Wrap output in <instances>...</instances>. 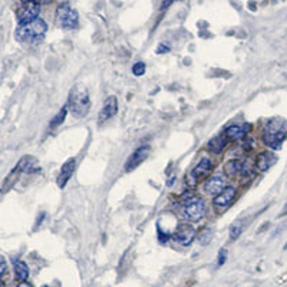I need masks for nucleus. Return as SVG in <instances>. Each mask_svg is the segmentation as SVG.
Returning a JSON list of instances; mask_svg holds the SVG:
<instances>
[{
  "mask_svg": "<svg viewBox=\"0 0 287 287\" xmlns=\"http://www.w3.org/2000/svg\"><path fill=\"white\" fill-rule=\"evenodd\" d=\"M46 32H47L46 22L43 19L37 18L33 22H29L25 25H18L15 36L22 43H39L43 40Z\"/></svg>",
  "mask_w": 287,
  "mask_h": 287,
  "instance_id": "f257e3e1",
  "label": "nucleus"
},
{
  "mask_svg": "<svg viewBox=\"0 0 287 287\" xmlns=\"http://www.w3.org/2000/svg\"><path fill=\"white\" fill-rule=\"evenodd\" d=\"M89 92L86 89V86L83 85L73 86L69 92V99H68V108L72 112V115L76 118L85 117L89 112Z\"/></svg>",
  "mask_w": 287,
  "mask_h": 287,
  "instance_id": "f03ea898",
  "label": "nucleus"
},
{
  "mask_svg": "<svg viewBox=\"0 0 287 287\" xmlns=\"http://www.w3.org/2000/svg\"><path fill=\"white\" fill-rule=\"evenodd\" d=\"M286 136L287 125L283 119H271L263 129V141L273 150H280Z\"/></svg>",
  "mask_w": 287,
  "mask_h": 287,
  "instance_id": "7ed1b4c3",
  "label": "nucleus"
},
{
  "mask_svg": "<svg viewBox=\"0 0 287 287\" xmlns=\"http://www.w3.org/2000/svg\"><path fill=\"white\" fill-rule=\"evenodd\" d=\"M56 22L62 29H75L78 26L79 22V16L78 12L71 8L68 3H62L58 9H56Z\"/></svg>",
  "mask_w": 287,
  "mask_h": 287,
  "instance_id": "20e7f679",
  "label": "nucleus"
},
{
  "mask_svg": "<svg viewBox=\"0 0 287 287\" xmlns=\"http://www.w3.org/2000/svg\"><path fill=\"white\" fill-rule=\"evenodd\" d=\"M206 214V201L203 198H193L184 208V215L189 221H200Z\"/></svg>",
  "mask_w": 287,
  "mask_h": 287,
  "instance_id": "39448f33",
  "label": "nucleus"
},
{
  "mask_svg": "<svg viewBox=\"0 0 287 287\" xmlns=\"http://www.w3.org/2000/svg\"><path fill=\"white\" fill-rule=\"evenodd\" d=\"M39 12H40V5L25 2V5L18 12L19 25H25V23L36 20V19L39 18Z\"/></svg>",
  "mask_w": 287,
  "mask_h": 287,
  "instance_id": "423d86ee",
  "label": "nucleus"
},
{
  "mask_svg": "<svg viewBox=\"0 0 287 287\" xmlns=\"http://www.w3.org/2000/svg\"><path fill=\"white\" fill-rule=\"evenodd\" d=\"M211 168H213L211 161H210L208 158H203V160L197 164V167L193 170L191 175H188L189 185L194 187V185L197 184V181H201V179H204L206 177H208V174H210Z\"/></svg>",
  "mask_w": 287,
  "mask_h": 287,
  "instance_id": "0eeeda50",
  "label": "nucleus"
},
{
  "mask_svg": "<svg viewBox=\"0 0 287 287\" xmlns=\"http://www.w3.org/2000/svg\"><path fill=\"white\" fill-rule=\"evenodd\" d=\"M174 238L182 244V246H189L193 240L196 238V230L194 227L189 224H178L175 227V231H174Z\"/></svg>",
  "mask_w": 287,
  "mask_h": 287,
  "instance_id": "6e6552de",
  "label": "nucleus"
},
{
  "mask_svg": "<svg viewBox=\"0 0 287 287\" xmlns=\"http://www.w3.org/2000/svg\"><path fill=\"white\" fill-rule=\"evenodd\" d=\"M150 151H151V148H150L148 145L139 147V148L128 158V161H126L125 164V171H132L135 170V168H138V167L148 158Z\"/></svg>",
  "mask_w": 287,
  "mask_h": 287,
  "instance_id": "1a4fd4ad",
  "label": "nucleus"
},
{
  "mask_svg": "<svg viewBox=\"0 0 287 287\" xmlns=\"http://www.w3.org/2000/svg\"><path fill=\"white\" fill-rule=\"evenodd\" d=\"M225 188V179L221 175H213L207 179L204 189L210 196H218Z\"/></svg>",
  "mask_w": 287,
  "mask_h": 287,
  "instance_id": "9d476101",
  "label": "nucleus"
},
{
  "mask_svg": "<svg viewBox=\"0 0 287 287\" xmlns=\"http://www.w3.org/2000/svg\"><path fill=\"white\" fill-rule=\"evenodd\" d=\"M16 167H18L19 171L26 172V174H36V172L40 171V164H39V161L36 160L35 157H32V155L23 157V158L19 161Z\"/></svg>",
  "mask_w": 287,
  "mask_h": 287,
  "instance_id": "9b49d317",
  "label": "nucleus"
},
{
  "mask_svg": "<svg viewBox=\"0 0 287 287\" xmlns=\"http://www.w3.org/2000/svg\"><path fill=\"white\" fill-rule=\"evenodd\" d=\"M118 111V101L115 97H109V98L105 101L104 107L101 109V114H99V121L101 122H105L108 119L114 117L117 114Z\"/></svg>",
  "mask_w": 287,
  "mask_h": 287,
  "instance_id": "f8f14e48",
  "label": "nucleus"
},
{
  "mask_svg": "<svg viewBox=\"0 0 287 287\" xmlns=\"http://www.w3.org/2000/svg\"><path fill=\"white\" fill-rule=\"evenodd\" d=\"M234 197H235V188L234 187H225L218 196H215L214 204L215 207L220 208H225L233 203Z\"/></svg>",
  "mask_w": 287,
  "mask_h": 287,
  "instance_id": "ddd939ff",
  "label": "nucleus"
},
{
  "mask_svg": "<svg viewBox=\"0 0 287 287\" xmlns=\"http://www.w3.org/2000/svg\"><path fill=\"white\" fill-rule=\"evenodd\" d=\"M75 165H76V161H75L73 158L68 160V161L63 164L61 174H59V177H58V187H59V188H63V187L68 184V181H69L72 174H73V171H75Z\"/></svg>",
  "mask_w": 287,
  "mask_h": 287,
  "instance_id": "4468645a",
  "label": "nucleus"
},
{
  "mask_svg": "<svg viewBox=\"0 0 287 287\" xmlns=\"http://www.w3.org/2000/svg\"><path fill=\"white\" fill-rule=\"evenodd\" d=\"M249 129H250V125H249V124L231 125L225 129V136H227V139H230V141H238V139H242L243 136H246V134L249 132Z\"/></svg>",
  "mask_w": 287,
  "mask_h": 287,
  "instance_id": "2eb2a0df",
  "label": "nucleus"
},
{
  "mask_svg": "<svg viewBox=\"0 0 287 287\" xmlns=\"http://www.w3.org/2000/svg\"><path fill=\"white\" fill-rule=\"evenodd\" d=\"M276 161H277L276 155H273L271 153H263L257 158V170L264 172V171L269 170L270 167H273Z\"/></svg>",
  "mask_w": 287,
  "mask_h": 287,
  "instance_id": "dca6fc26",
  "label": "nucleus"
},
{
  "mask_svg": "<svg viewBox=\"0 0 287 287\" xmlns=\"http://www.w3.org/2000/svg\"><path fill=\"white\" fill-rule=\"evenodd\" d=\"M225 144H227V136L225 135H217L213 139H210L208 150L213 151L214 154H220L225 148Z\"/></svg>",
  "mask_w": 287,
  "mask_h": 287,
  "instance_id": "f3484780",
  "label": "nucleus"
},
{
  "mask_svg": "<svg viewBox=\"0 0 287 287\" xmlns=\"http://www.w3.org/2000/svg\"><path fill=\"white\" fill-rule=\"evenodd\" d=\"M13 269H15V274L20 281H26L29 277V267L25 261L15 260L13 261Z\"/></svg>",
  "mask_w": 287,
  "mask_h": 287,
  "instance_id": "a211bd4d",
  "label": "nucleus"
},
{
  "mask_svg": "<svg viewBox=\"0 0 287 287\" xmlns=\"http://www.w3.org/2000/svg\"><path fill=\"white\" fill-rule=\"evenodd\" d=\"M243 168V164L238 160H231L224 165V172L228 178H234Z\"/></svg>",
  "mask_w": 287,
  "mask_h": 287,
  "instance_id": "6ab92c4d",
  "label": "nucleus"
},
{
  "mask_svg": "<svg viewBox=\"0 0 287 287\" xmlns=\"http://www.w3.org/2000/svg\"><path fill=\"white\" fill-rule=\"evenodd\" d=\"M244 221H235L231 227H230V237L231 238H238L240 237V234L243 233V230H244V224H243Z\"/></svg>",
  "mask_w": 287,
  "mask_h": 287,
  "instance_id": "aec40b11",
  "label": "nucleus"
},
{
  "mask_svg": "<svg viewBox=\"0 0 287 287\" xmlns=\"http://www.w3.org/2000/svg\"><path fill=\"white\" fill-rule=\"evenodd\" d=\"M211 238H213V231H211V228H210V227H206L204 230H201V231H200L198 240H200V243H201L203 246H207L208 243L211 242Z\"/></svg>",
  "mask_w": 287,
  "mask_h": 287,
  "instance_id": "412c9836",
  "label": "nucleus"
},
{
  "mask_svg": "<svg viewBox=\"0 0 287 287\" xmlns=\"http://www.w3.org/2000/svg\"><path fill=\"white\" fill-rule=\"evenodd\" d=\"M68 109H69V108H68V105H66V107H63L62 109L59 111V114H58V115H56V117L52 119V122H51V126H52V128H55V126H58V125H61V124H62L63 119H65V117H66V112H68Z\"/></svg>",
  "mask_w": 287,
  "mask_h": 287,
  "instance_id": "4be33fe9",
  "label": "nucleus"
},
{
  "mask_svg": "<svg viewBox=\"0 0 287 287\" xmlns=\"http://www.w3.org/2000/svg\"><path fill=\"white\" fill-rule=\"evenodd\" d=\"M132 73H134L135 76H142L144 73H145V63L144 62H136L132 66Z\"/></svg>",
  "mask_w": 287,
  "mask_h": 287,
  "instance_id": "5701e85b",
  "label": "nucleus"
},
{
  "mask_svg": "<svg viewBox=\"0 0 287 287\" xmlns=\"http://www.w3.org/2000/svg\"><path fill=\"white\" fill-rule=\"evenodd\" d=\"M175 2H178V0H162L161 3V10H165L170 8L172 3H175Z\"/></svg>",
  "mask_w": 287,
  "mask_h": 287,
  "instance_id": "b1692460",
  "label": "nucleus"
},
{
  "mask_svg": "<svg viewBox=\"0 0 287 287\" xmlns=\"http://www.w3.org/2000/svg\"><path fill=\"white\" fill-rule=\"evenodd\" d=\"M225 257H227V251L220 250V256H218V266H223V263L225 261Z\"/></svg>",
  "mask_w": 287,
  "mask_h": 287,
  "instance_id": "393cba45",
  "label": "nucleus"
},
{
  "mask_svg": "<svg viewBox=\"0 0 287 287\" xmlns=\"http://www.w3.org/2000/svg\"><path fill=\"white\" fill-rule=\"evenodd\" d=\"M0 263H2V270H0V274H2V276H5V273H6V260H5V257H2Z\"/></svg>",
  "mask_w": 287,
  "mask_h": 287,
  "instance_id": "a878e982",
  "label": "nucleus"
},
{
  "mask_svg": "<svg viewBox=\"0 0 287 287\" xmlns=\"http://www.w3.org/2000/svg\"><path fill=\"white\" fill-rule=\"evenodd\" d=\"M23 2H27V3H36V5H42V3H47L51 0H23Z\"/></svg>",
  "mask_w": 287,
  "mask_h": 287,
  "instance_id": "bb28decb",
  "label": "nucleus"
},
{
  "mask_svg": "<svg viewBox=\"0 0 287 287\" xmlns=\"http://www.w3.org/2000/svg\"><path fill=\"white\" fill-rule=\"evenodd\" d=\"M168 49H170L168 46L160 45V47H158V51H157V52H158V54H165V52H168Z\"/></svg>",
  "mask_w": 287,
  "mask_h": 287,
  "instance_id": "cd10ccee",
  "label": "nucleus"
},
{
  "mask_svg": "<svg viewBox=\"0 0 287 287\" xmlns=\"http://www.w3.org/2000/svg\"><path fill=\"white\" fill-rule=\"evenodd\" d=\"M18 287H32V286H30L29 283H26V281H22V283H20Z\"/></svg>",
  "mask_w": 287,
  "mask_h": 287,
  "instance_id": "c85d7f7f",
  "label": "nucleus"
},
{
  "mask_svg": "<svg viewBox=\"0 0 287 287\" xmlns=\"http://www.w3.org/2000/svg\"><path fill=\"white\" fill-rule=\"evenodd\" d=\"M42 287H47V286H42Z\"/></svg>",
  "mask_w": 287,
  "mask_h": 287,
  "instance_id": "c756f323",
  "label": "nucleus"
}]
</instances>
